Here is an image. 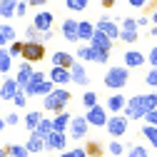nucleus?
I'll return each mask as SVG.
<instances>
[{"label": "nucleus", "instance_id": "obj_1", "mask_svg": "<svg viewBox=\"0 0 157 157\" xmlns=\"http://www.w3.org/2000/svg\"><path fill=\"white\" fill-rule=\"evenodd\" d=\"M70 90H65V87H52V92H48L45 97H43V107L45 110H50V112H63V110H67V105H70Z\"/></svg>", "mask_w": 157, "mask_h": 157}, {"label": "nucleus", "instance_id": "obj_2", "mask_svg": "<svg viewBox=\"0 0 157 157\" xmlns=\"http://www.w3.org/2000/svg\"><path fill=\"white\" fill-rule=\"evenodd\" d=\"M130 82V67H107V72H105V87H110V90H122L125 85Z\"/></svg>", "mask_w": 157, "mask_h": 157}, {"label": "nucleus", "instance_id": "obj_3", "mask_svg": "<svg viewBox=\"0 0 157 157\" xmlns=\"http://www.w3.org/2000/svg\"><path fill=\"white\" fill-rule=\"evenodd\" d=\"M127 127H130V120L122 115V112H117V115H110L107 117V122H105V130L115 137V140H120V137L127 132Z\"/></svg>", "mask_w": 157, "mask_h": 157}, {"label": "nucleus", "instance_id": "obj_4", "mask_svg": "<svg viewBox=\"0 0 157 157\" xmlns=\"http://www.w3.org/2000/svg\"><path fill=\"white\" fill-rule=\"evenodd\" d=\"M20 57H23V60L25 63H40L43 60V57H45V45L43 43H23V52H20Z\"/></svg>", "mask_w": 157, "mask_h": 157}, {"label": "nucleus", "instance_id": "obj_5", "mask_svg": "<svg viewBox=\"0 0 157 157\" xmlns=\"http://www.w3.org/2000/svg\"><path fill=\"white\" fill-rule=\"evenodd\" d=\"M77 60H82V63H100V65H105L107 60H110V55H105V52H97L90 43L87 45H82V48H77Z\"/></svg>", "mask_w": 157, "mask_h": 157}, {"label": "nucleus", "instance_id": "obj_6", "mask_svg": "<svg viewBox=\"0 0 157 157\" xmlns=\"http://www.w3.org/2000/svg\"><path fill=\"white\" fill-rule=\"evenodd\" d=\"M122 115L127 117V120H142V117H145L142 95H135V97H130V100L125 102V107H122Z\"/></svg>", "mask_w": 157, "mask_h": 157}, {"label": "nucleus", "instance_id": "obj_7", "mask_svg": "<svg viewBox=\"0 0 157 157\" xmlns=\"http://www.w3.org/2000/svg\"><path fill=\"white\" fill-rule=\"evenodd\" d=\"M107 117H110V112H107L105 107H100V105L87 107V112H85V120H87V125H90V127H105Z\"/></svg>", "mask_w": 157, "mask_h": 157}, {"label": "nucleus", "instance_id": "obj_8", "mask_svg": "<svg viewBox=\"0 0 157 157\" xmlns=\"http://www.w3.org/2000/svg\"><path fill=\"white\" fill-rule=\"evenodd\" d=\"M87 130H90V125L85 120V115L82 117H72L70 125H67V137H72V140H82V137L87 135Z\"/></svg>", "mask_w": 157, "mask_h": 157}, {"label": "nucleus", "instance_id": "obj_9", "mask_svg": "<svg viewBox=\"0 0 157 157\" xmlns=\"http://www.w3.org/2000/svg\"><path fill=\"white\" fill-rule=\"evenodd\" d=\"M43 140H45V150H52V152H63L65 150V142H67V135L65 132H48L45 137H43Z\"/></svg>", "mask_w": 157, "mask_h": 157}, {"label": "nucleus", "instance_id": "obj_10", "mask_svg": "<svg viewBox=\"0 0 157 157\" xmlns=\"http://www.w3.org/2000/svg\"><path fill=\"white\" fill-rule=\"evenodd\" d=\"M90 45L97 50V52H105V55H110V50H112V40L105 35V33H100L95 28V33H92V37H90Z\"/></svg>", "mask_w": 157, "mask_h": 157}, {"label": "nucleus", "instance_id": "obj_11", "mask_svg": "<svg viewBox=\"0 0 157 157\" xmlns=\"http://www.w3.org/2000/svg\"><path fill=\"white\" fill-rule=\"evenodd\" d=\"M70 82H75V85H80V87H87L90 85V75L85 72V65L82 63H72V67H70Z\"/></svg>", "mask_w": 157, "mask_h": 157}, {"label": "nucleus", "instance_id": "obj_12", "mask_svg": "<svg viewBox=\"0 0 157 157\" xmlns=\"http://www.w3.org/2000/svg\"><path fill=\"white\" fill-rule=\"evenodd\" d=\"M95 28L100 30V33H105V35L110 37L112 43L117 40V37H120V25H117V23L112 20V17H100V20H97V25H95Z\"/></svg>", "mask_w": 157, "mask_h": 157}, {"label": "nucleus", "instance_id": "obj_13", "mask_svg": "<svg viewBox=\"0 0 157 157\" xmlns=\"http://www.w3.org/2000/svg\"><path fill=\"white\" fill-rule=\"evenodd\" d=\"M52 23H55V15H52L50 10H40V13H35V17H33V28H37L40 33L50 30Z\"/></svg>", "mask_w": 157, "mask_h": 157}, {"label": "nucleus", "instance_id": "obj_14", "mask_svg": "<svg viewBox=\"0 0 157 157\" xmlns=\"http://www.w3.org/2000/svg\"><path fill=\"white\" fill-rule=\"evenodd\" d=\"M48 80H50L55 87H65V85L70 82V70H67V67H55V65H52Z\"/></svg>", "mask_w": 157, "mask_h": 157}, {"label": "nucleus", "instance_id": "obj_15", "mask_svg": "<svg viewBox=\"0 0 157 157\" xmlns=\"http://www.w3.org/2000/svg\"><path fill=\"white\" fill-rule=\"evenodd\" d=\"M60 33L67 43H77L80 37H77V20H72V17H65L63 25H60Z\"/></svg>", "mask_w": 157, "mask_h": 157}, {"label": "nucleus", "instance_id": "obj_16", "mask_svg": "<svg viewBox=\"0 0 157 157\" xmlns=\"http://www.w3.org/2000/svg\"><path fill=\"white\" fill-rule=\"evenodd\" d=\"M43 82H45V72L35 70V72H33V77H30V82L23 87V92H25L28 97H37V87H40Z\"/></svg>", "mask_w": 157, "mask_h": 157}, {"label": "nucleus", "instance_id": "obj_17", "mask_svg": "<svg viewBox=\"0 0 157 157\" xmlns=\"http://www.w3.org/2000/svg\"><path fill=\"white\" fill-rule=\"evenodd\" d=\"M17 90H20V87H17V82H15V77H8L5 75V80H3V85H0V100H13V97H15V92Z\"/></svg>", "mask_w": 157, "mask_h": 157}, {"label": "nucleus", "instance_id": "obj_18", "mask_svg": "<svg viewBox=\"0 0 157 157\" xmlns=\"http://www.w3.org/2000/svg\"><path fill=\"white\" fill-rule=\"evenodd\" d=\"M33 72H35V70H33V63H25V60H23V65L17 67V75H15V82H17V87H20V90L30 82Z\"/></svg>", "mask_w": 157, "mask_h": 157}, {"label": "nucleus", "instance_id": "obj_19", "mask_svg": "<svg viewBox=\"0 0 157 157\" xmlns=\"http://www.w3.org/2000/svg\"><path fill=\"white\" fill-rule=\"evenodd\" d=\"M70 120H72V115H70L67 110H63V112H55V117H52V130H55V132H67Z\"/></svg>", "mask_w": 157, "mask_h": 157}, {"label": "nucleus", "instance_id": "obj_20", "mask_svg": "<svg viewBox=\"0 0 157 157\" xmlns=\"http://www.w3.org/2000/svg\"><path fill=\"white\" fill-rule=\"evenodd\" d=\"M125 97L120 95V92H115V95H110L107 97V102H105V110L110 112V115H117V112H122V107H125Z\"/></svg>", "mask_w": 157, "mask_h": 157}, {"label": "nucleus", "instance_id": "obj_21", "mask_svg": "<svg viewBox=\"0 0 157 157\" xmlns=\"http://www.w3.org/2000/svg\"><path fill=\"white\" fill-rule=\"evenodd\" d=\"M25 150L30 152V155H40L43 150H45V140L37 132H30V137H28V142H25Z\"/></svg>", "mask_w": 157, "mask_h": 157}, {"label": "nucleus", "instance_id": "obj_22", "mask_svg": "<svg viewBox=\"0 0 157 157\" xmlns=\"http://www.w3.org/2000/svg\"><path fill=\"white\" fill-rule=\"evenodd\" d=\"M13 40H17V35H15V28H13L10 23H0V48L10 45Z\"/></svg>", "mask_w": 157, "mask_h": 157}, {"label": "nucleus", "instance_id": "obj_23", "mask_svg": "<svg viewBox=\"0 0 157 157\" xmlns=\"http://www.w3.org/2000/svg\"><path fill=\"white\" fill-rule=\"evenodd\" d=\"M72 63H75V57H72L67 50H57V52L52 55V65H55V67H67V70H70Z\"/></svg>", "mask_w": 157, "mask_h": 157}, {"label": "nucleus", "instance_id": "obj_24", "mask_svg": "<svg viewBox=\"0 0 157 157\" xmlns=\"http://www.w3.org/2000/svg\"><path fill=\"white\" fill-rule=\"evenodd\" d=\"M142 65H145V52H140V50L125 52V67H142Z\"/></svg>", "mask_w": 157, "mask_h": 157}, {"label": "nucleus", "instance_id": "obj_25", "mask_svg": "<svg viewBox=\"0 0 157 157\" xmlns=\"http://www.w3.org/2000/svg\"><path fill=\"white\" fill-rule=\"evenodd\" d=\"M92 33H95V25H92V23H87V20H77V37H80V40L90 43Z\"/></svg>", "mask_w": 157, "mask_h": 157}, {"label": "nucleus", "instance_id": "obj_26", "mask_svg": "<svg viewBox=\"0 0 157 157\" xmlns=\"http://www.w3.org/2000/svg\"><path fill=\"white\" fill-rule=\"evenodd\" d=\"M15 5L17 0H0V17H5V20L15 17Z\"/></svg>", "mask_w": 157, "mask_h": 157}, {"label": "nucleus", "instance_id": "obj_27", "mask_svg": "<svg viewBox=\"0 0 157 157\" xmlns=\"http://www.w3.org/2000/svg\"><path fill=\"white\" fill-rule=\"evenodd\" d=\"M10 70H13V57L8 48H0V75H8Z\"/></svg>", "mask_w": 157, "mask_h": 157}, {"label": "nucleus", "instance_id": "obj_28", "mask_svg": "<svg viewBox=\"0 0 157 157\" xmlns=\"http://www.w3.org/2000/svg\"><path fill=\"white\" fill-rule=\"evenodd\" d=\"M87 5H90V0H65V8L70 13H82V10H87Z\"/></svg>", "mask_w": 157, "mask_h": 157}, {"label": "nucleus", "instance_id": "obj_29", "mask_svg": "<svg viewBox=\"0 0 157 157\" xmlns=\"http://www.w3.org/2000/svg\"><path fill=\"white\" fill-rule=\"evenodd\" d=\"M140 132H142V137H145V140H150V145L157 150V127H155V125H145Z\"/></svg>", "mask_w": 157, "mask_h": 157}, {"label": "nucleus", "instance_id": "obj_30", "mask_svg": "<svg viewBox=\"0 0 157 157\" xmlns=\"http://www.w3.org/2000/svg\"><path fill=\"white\" fill-rule=\"evenodd\" d=\"M40 120H43V112L33 110V112H28V115H25V127H28V130L33 132V130L37 127V122H40Z\"/></svg>", "mask_w": 157, "mask_h": 157}, {"label": "nucleus", "instance_id": "obj_31", "mask_svg": "<svg viewBox=\"0 0 157 157\" xmlns=\"http://www.w3.org/2000/svg\"><path fill=\"white\" fill-rule=\"evenodd\" d=\"M33 132H37L40 137H45L48 132H52V120H50V117H45V115H43V120L37 122V127H35Z\"/></svg>", "mask_w": 157, "mask_h": 157}, {"label": "nucleus", "instance_id": "obj_32", "mask_svg": "<svg viewBox=\"0 0 157 157\" xmlns=\"http://www.w3.org/2000/svg\"><path fill=\"white\" fill-rule=\"evenodd\" d=\"M5 155L8 157H30V152L25 150V145H10V147H5Z\"/></svg>", "mask_w": 157, "mask_h": 157}, {"label": "nucleus", "instance_id": "obj_33", "mask_svg": "<svg viewBox=\"0 0 157 157\" xmlns=\"http://www.w3.org/2000/svg\"><path fill=\"white\" fill-rule=\"evenodd\" d=\"M142 107H145V112L157 107V92H145L142 95Z\"/></svg>", "mask_w": 157, "mask_h": 157}, {"label": "nucleus", "instance_id": "obj_34", "mask_svg": "<svg viewBox=\"0 0 157 157\" xmlns=\"http://www.w3.org/2000/svg\"><path fill=\"white\" fill-rule=\"evenodd\" d=\"M25 40L28 43H43V33L37 28H25ZM45 45V43H43Z\"/></svg>", "mask_w": 157, "mask_h": 157}, {"label": "nucleus", "instance_id": "obj_35", "mask_svg": "<svg viewBox=\"0 0 157 157\" xmlns=\"http://www.w3.org/2000/svg\"><path fill=\"white\" fill-rule=\"evenodd\" d=\"M85 152H87V157H100V155H102V145L95 142V140H90L87 147H85Z\"/></svg>", "mask_w": 157, "mask_h": 157}, {"label": "nucleus", "instance_id": "obj_36", "mask_svg": "<svg viewBox=\"0 0 157 157\" xmlns=\"http://www.w3.org/2000/svg\"><path fill=\"white\" fill-rule=\"evenodd\" d=\"M127 157H150V152H147L142 145H130V150H127Z\"/></svg>", "mask_w": 157, "mask_h": 157}, {"label": "nucleus", "instance_id": "obj_37", "mask_svg": "<svg viewBox=\"0 0 157 157\" xmlns=\"http://www.w3.org/2000/svg\"><path fill=\"white\" fill-rule=\"evenodd\" d=\"M60 157H87L85 147H70V150H63Z\"/></svg>", "mask_w": 157, "mask_h": 157}, {"label": "nucleus", "instance_id": "obj_38", "mask_svg": "<svg viewBox=\"0 0 157 157\" xmlns=\"http://www.w3.org/2000/svg\"><path fill=\"white\" fill-rule=\"evenodd\" d=\"M120 40L127 43V45L137 43V30H120Z\"/></svg>", "mask_w": 157, "mask_h": 157}, {"label": "nucleus", "instance_id": "obj_39", "mask_svg": "<svg viewBox=\"0 0 157 157\" xmlns=\"http://www.w3.org/2000/svg\"><path fill=\"white\" fill-rule=\"evenodd\" d=\"M82 105H85V107H95V105H97V95H95L92 90H85V92H82Z\"/></svg>", "mask_w": 157, "mask_h": 157}, {"label": "nucleus", "instance_id": "obj_40", "mask_svg": "<svg viewBox=\"0 0 157 157\" xmlns=\"http://www.w3.org/2000/svg\"><path fill=\"white\" fill-rule=\"evenodd\" d=\"M107 150H110V155H115V157H120V155L125 152V145H122L120 140H112V142L107 145Z\"/></svg>", "mask_w": 157, "mask_h": 157}, {"label": "nucleus", "instance_id": "obj_41", "mask_svg": "<svg viewBox=\"0 0 157 157\" xmlns=\"http://www.w3.org/2000/svg\"><path fill=\"white\" fill-rule=\"evenodd\" d=\"M145 82H147L150 87H155V92H157V67H150V70H147Z\"/></svg>", "mask_w": 157, "mask_h": 157}, {"label": "nucleus", "instance_id": "obj_42", "mask_svg": "<svg viewBox=\"0 0 157 157\" xmlns=\"http://www.w3.org/2000/svg\"><path fill=\"white\" fill-rule=\"evenodd\" d=\"M8 52H10V57H20V52H23V43H20V40H13V43L8 45Z\"/></svg>", "mask_w": 157, "mask_h": 157}, {"label": "nucleus", "instance_id": "obj_43", "mask_svg": "<svg viewBox=\"0 0 157 157\" xmlns=\"http://www.w3.org/2000/svg\"><path fill=\"white\" fill-rule=\"evenodd\" d=\"M13 102H15V107H25V102H28V95H25L23 90H17V92H15V97H13Z\"/></svg>", "mask_w": 157, "mask_h": 157}, {"label": "nucleus", "instance_id": "obj_44", "mask_svg": "<svg viewBox=\"0 0 157 157\" xmlns=\"http://www.w3.org/2000/svg\"><path fill=\"white\" fill-rule=\"evenodd\" d=\"M28 3L25 0H17V5H15V17H25V13H28Z\"/></svg>", "mask_w": 157, "mask_h": 157}, {"label": "nucleus", "instance_id": "obj_45", "mask_svg": "<svg viewBox=\"0 0 157 157\" xmlns=\"http://www.w3.org/2000/svg\"><path fill=\"white\" fill-rule=\"evenodd\" d=\"M52 87H55V85H52L50 80H45V82H43L40 87H37V97H45L48 92H52Z\"/></svg>", "mask_w": 157, "mask_h": 157}, {"label": "nucleus", "instance_id": "obj_46", "mask_svg": "<svg viewBox=\"0 0 157 157\" xmlns=\"http://www.w3.org/2000/svg\"><path fill=\"white\" fill-rule=\"evenodd\" d=\"M145 125H155L157 127V107L150 110V112H145Z\"/></svg>", "mask_w": 157, "mask_h": 157}, {"label": "nucleus", "instance_id": "obj_47", "mask_svg": "<svg viewBox=\"0 0 157 157\" xmlns=\"http://www.w3.org/2000/svg\"><path fill=\"white\" fill-rule=\"evenodd\" d=\"M17 122H20V115L17 112H8L5 115V125H17Z\"/></svg>", "mask_w": 157, "mask_h": 157}, {"label": "nucleus", "instance_id": "obj_48", "mask_svg": "<svg viewBox=\"0 0 157 157\" xmlns=\"http://www.w3.org/2000/svg\"><path fill=\"white\" fill-rule=\"evenodd\" d=\"M120 30H137V23H135V17H125V23Z\"/></svg>", "mask_w": 157, "mask_h": 157}, {"label": "nucleus", "instance_id": "obj_49", "mask_svg": "<svg viewBox=\"0 0 157 157\" xmlns=\"http://www.w3.org/2000/svg\"><path fill=\"white\" fill-rule=\"evenodd\" d=\"M147 60H150V65H152V67H157V45L147 52Z\"/></svg>", "mask_w": 157, "mask_h": 157}, {"label": "nucleus", "instance_id": "obj_50", "mask_svg": "<svg viewBox=\"0 0 157 157\" xmlns=\"http://www.w3.org/2000/svg\"><path fill=\"white\" fill-rule=\"evenodd\" d=\"M135 23H137V28H147L150 25V17L147 15H140V17H135Z\"/></svg>", "mask_w": 157, "mask_h": 157}, {"label": "nucleus", "instance_id": "obj_51", "mask_svg": "<svg viewBox=\"0 0 157 157\" xmlns=\"http://www.w3.org/2000/svg\"><path fill=\"white\" fill-rule=\"evenodd\" d=\"M25 3H28L30 8H45V5H48V0H25Z\"/></svg>", "mask_w": 157, "mask_h": 157}, {"label": "nucleus", "instance_id": "obj_52", "mask_svg": "<svg viewBox=\"0 0 157 157\" xmlns=\"http://www.w3.org/2000/svg\"><path fill=\"white\" fill-rule=\"evenodd\" d=\"M127 3H130L132 8H142V10H145V5L150 3V0H127Z\"/></svg>", "mask_w": 157, "mask_h": 157}, {"label": "nucleus", "instance_id": "obj_53", "mask_svg": "<svg viewBox=\"0 0 157 157\" xmlns=\"http://www.w3.org/2000/svg\"><path fill=\"white\" fill-rule=\"evenodd\" d=\"M48 40H52V30H45L43 33V43H48Z\"/></svg>", "mask_w": 157, "mask_h": 157}, {"label": "nucleus", "instance_id": "obj_54", "mask_svg": "<svg viewBox=\"0 0 157 157\" xmlns=\"http://www.w3.org/2000/svg\"><path fill=\"white\" fill-rule=\"evenodd\" d=\"M100 3H102V8H112V5L117 3V0H100Z\"/></svg>", "mask_w": 157, "mask_h": 157}, {"label": "nucleus", "instance_id": "obj_55", "mask_svg": "<svg viewBox=\"0 0 157 157\" xmlns=\"http://www.w3.org/2000/svg\"><path fill=\"white\" fill-rule=\"evenodd\" d=\"M3 127H5V120H0V132H3Z\"/></svg>", "mask_w": 157, "mask_h": 157}, {"label": "nucleus", "instance_id": "obj_56", "mask_svg": "<svg viewBox=\"0 0 157 157\" xmlns=\"http://www.w3.org/2000/svg\"><path fill=\"white\" fill-rule=\"evenodd\" d=\"M0 157H5V147H0Z\"/></svg>", "mask_w": 157, "mask_h": 157}, {"label": "nucleus", "instance_id": "obj_57", "mask_svg": "<svg viewBox=\"0 0 157 157\" xmlns=\"http://www.w3.org/2000/svg\"><path fill=\"white\" fill-rule=\"evenodd\" d=\"M150 33H152V35H157V25H155V28H152V30H150Z\"/></svg>", "mask_w": 157, "mask_h": 157}]
</instances>
